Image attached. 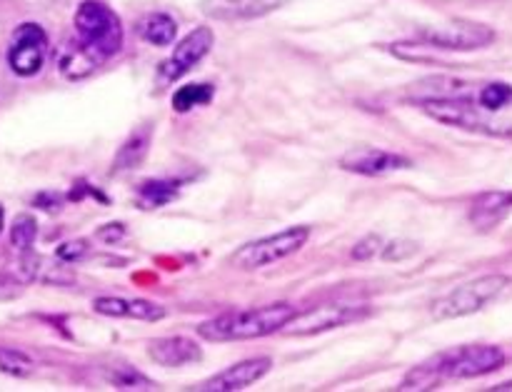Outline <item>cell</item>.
<instances>
[{"label": "cell", "instance_id": "83f0119b", "mask_svg": "<svg viewBox=\"0 0 512 392\" xmlns=\"http://www.w3.org/2000/svg\"><path fill=\"white\" fill-rule=\"evenodd\" d=\"M380 250H383V238H380V235H365L360 243H355L353 258L360 260V263H365V260L375 258Z\"/></svg>", "mask_w": 512, "mask_h": 392}, {"label": "cell", "instance_id": "603a6c76", "mask_svg": "<svg viewBox=\"0 0 512 392\" xmlns=\"http://www.w3.org/2000/svg\"><path fill=\"white\" fill-rule=\"evenodd\" d=\"M103 378L108 380V385L118 390H155V383L150 378H145L143 373L133 368H108L103 370Z\"/></svg>", "mask_w": 512, "mask_h": 392}, {"label": "cell", "instance_id": "4dcf8cb0", "mask_svg": "<svg viewBox=\"0 0 512 392\" xmlns=\"http://www.w3.org/2000/svg\"><path fill=\"white\" fill-rule=\"evenodd\" d=\"M123 235H125V225L123 223H108V225H103L98 233H95V238L103 240V243H108V245H113V243H118Z\"/></svg>", "mask_w": 512, "mask_h": 392}, {"label": "cell", "instance_id": "9c48e42d", "mask_svg": "<svg viewBox=\"0 0 512 392\" xmlns=\"http://www.w3.org/2000/svg\"><path fill=\"white\" fill-rule=\"evenodd\" d=\"M215 43V35L210 28H195L175 45V50L170 53V58H165L158 68V80L160 85H170L178 78H183L185 73L195 68L205 55L210 53Z\"/></svg>", "mask_w": 512, "mask_h": 392}, {"label": "cell", "instance_id": "9a60e30c", "mask_svg": "<svg viewBox=\"0 0 512 392\" xmlns=\"http://www.w3.org/2000/svg\"><path fill=\"white\" fill-rule=\"evenodd\" d=\"M68 263L55 258H43V255L23 253V260L18 263V273L23 283H40V285H55V288H65V285L75 283V273L65 268Z\"/></svg>", "mask_w": 512, "mask_h": 392}, {"label": "cell", "instance_id": "2e32d148", "mask_svg": "<svg viewBox=\"0 0 512 392\" xmlns=\"http://www.w3.org/2000/svg\"><path fill=\"white\" fill-rule=\"evenodd\" d=\"M148 355L160 368H183V365L198 363L203 358V350H200V345L195 340L175 335V338L153 340L148 348Z\"/></svg>", "mask_w": 512, "mask_h": 392}, {"label": "cell", "instance_id": "3957f363", "mask_svg": "<svg viewBox=\"0 0 512 392\" xmlns=\"http://www.w3.org/2000/svg\"><path fill=\"white\" fill-rule=\"evenodd\" d=\"M505 363V353L495 345H463L428 360L430 373L438 383L443 380H470L488 375Z\"/></svg>", "mask_w": 512, "mask_h": 392}, {"label": "cell", "instance_id": "7a4b0ae2", "mask_svg": "<svg viewBox=\"0 0 512 392\" xmlns=\"http://www.w3.org/2000/svg\"><path fill=\"white\" fill-rule=\"evenodd\" d=\"M75 35L80 43L100 60L113 58L123 48V25L120 18L98 0H83L75 10Z\"/></svg>", "mask_w": 512, "mask_h": 392}, {"label": "cell", "instance_id": "484cf974", "mask_svg": "<svg viewBox=\"0 0 512 392\" xmlns=\"http://www.w3.org/2000/svg\"><path fill=\"white\" fill-rule=\"evenodd\" d=\"M33 360L28 355H23L20 350L0 348V370L5 375H13V378H28L33 373Z\"/></svg>", "mask_w": 512, "mask_h": 392}, {"label": "cell", "instance_id": "f1b7e54d", "mask_svg": "<svg viewBox=\"0 0 512 392\" xmlns=\"http://www.w3.org/2000/svg\"><path fill=\"white\" fill-rule=\"evenodd\" d=\"M380 253H383V260L393 263V260H405L410 258V255L418 253V245L410 243V240H393V243L385 245Z\"/></svg>", "mask_w": 512, "mask_h": 392}, {"label": "cell", "instance_id": "277c9868", "mask_svg": "<svg viewBox=\"0 0 512 392\" xmlns=\"http://www.w3.org/2000/svg\"><path fill=\"white\" fill-rule=\"evenodd\" d=\"M508 285H510L508 275H485V278L473 280V283L460 285V288L450 290L448 295L435 300L433 318L455 320V318H465V315L480 313L485 305H490L495 298H500Z\"/></svg>", "mask_w": 512, "mask_h": 392}, {"label": "cell", "instance_id": "8fae6325", "mask_svg": "<svg viewBox=\"0 0 512 392\" xmlns=\"http://www.w3.org/2000/svg\"><path fill=\"white\" fill-rule=\"evenodd\" d=\"M340 168L345 173L378 178V175L395 173V170L413 168V160L385 148H353L340 158Z\"/></svg>", "mask_w": 512, "mask_h": 392}, {"label": "cell", "instance_id": "1f68e13d", "mask_svg": "<svg viewBox=\"0 0 512 392\" xmlns=\"http://www.w3.org/2000/svg\"><path fill=\"white\" fill-rule=\"evenodd\" d=\"M5 228V213H3V205H0V233H3Z\"/></svg>", "mask_w": 512, "mask_h": 392}, {"label": "cell", "instance_id": "52a82bcc", "mask_svg": "<svg viewBox=\"0 0 512 392\" xmlns=\"http://www.w3.org/2000/svg\"><path fill=\"white\" fill-rule=\"evenodd\" d=\"M368 315H370L368 305H323V308L295 313L293 320H290L280 333L298 335V338H303V335L328 333V330L343 328V325L365 320Z\"/></svg>", "mask_w": 512, "mask_h": 392}, {"label": "cell", "instance_id": "6da1fadb", "mask_svg": "<svg viewBox=\"0 0 512 392\" xmlns=\"http://www.w3.org/2000/svg\"><path fill=\"white\" fill-rule=\"evenodd\" d=\"M295 308L288 303L263 305V308L233 310L198 325V335L208 343H238V340H258L265 335L280 333L293 320Z\"/></svg>", "mask_w": 512, "mask_h": 392}, {"label": "cell", "instance_id": "44dd1931", "mask_svg": "<svg viewBox=\"0 0 512 392\" xmlns=\"http://www.w3.org/2000/svg\"><path fill=\"white\" fill-rule=\"evenodd\" d=\"M175 33H178V23L170 18L168 13H153L143 20L140 25V35L148 40L150 45H158V48H165L175 40Z\"/></svg>", "mask_w": 512, "mask_h": 392}, {"label": "cell", "instance_id": "ba28073f", "mask_svg": "<svg viewBox=\"0 0 512 392\" xmlns=\"http://www.w3.org/2000/svg\"><path fill=\"white\" fill-rule=\"evenodd\" d=\"M48 58V35L40 25L23 23L15 28L8 48V65L20 78H33L43 70Z\"/></svg>", "mask_w": 512, "mask_h": 392}, {"label": "cell", "instance_id": "ffe728a7", "mask_svg": "<svg viewBox=\"0 0 512 392\" xmlns=\"http://www.w3.org/2000/svg\"><path fill=\"white\" fill-rule=\"evenodd\" d=\"M178 188L180 183H175V180H148L138 188V200L145 210L163 208L178 198Z\"/></svg>", "mask_w": 512, "mask_h": 392}, {"label": "cell", "instance_id": "4316f807", "mask_svg": "<svg viewBox=\"0 0 512 392\" xmlns=\"http://www.w3.org/2000/svg\"><path fill=\"white\" fill-rule=\"evenodd\" d=\"M88 243L85 240H68V243L60 245L58 250H55V258L63 260V263H80V260L88 255Z\"/></svg>", "mask_w": 512, "mask_h": 392}, {"label": "cell", "instance_id": "7c38bea8", "mask_svg": "<svg viewBox=\"0 0 512 392\" xmlns=\"http://www.w3.org/2000/svg\"><path fill=\"white\" fill-rule=\"evenodd\" d=\"M283 5H288V0H200L203 15L213 20H225V23L265 18Z\"/></svg>", "mask_w": 512, "mask_h": 392}, {"label": "cell", "instance_id": "cb8c5ba5", "mask_svg": "<svg viewBox=\"0 0 512 392\" xmlns=\"http://www.w3.org/2000/svg\"><path fill=\"white\" fill-rule=\"evenodd\" d=\"M35 238H38V223H35L33 215H18L10 228V243H13L15 250L20 253H28L33 250Z\"/></svg>", "mask_w": 512, "mask_h": 392}, {"label": "cell", "instance_id": "7402d4cb", "mask_svg": "<svg viewBox=\"0 0 512 392\" xmlns=\"http://www.w3.org/2000/svg\"><path fill=\"white\" fill-rule=\"evenodd\" d=\"M215 88L208 83H193L185 85V88L175 90L173 95V110L178 113H188V110L198 108V105H208L213 100Z\"/></svg>", "mask_w": 512, "mask_h": 392}, {"label": "cell", "instance_id": "d6986e66", "mask_svg": "<svg viewBox=\"0 0 512 392\" xmlns=\"http://www.w3.org/2000/svg\"><path fill=\"white\" fill-rule=\"evenodd\" d=\"M148 148H150V128L148 125H143V128H138L135 133H130L128 140L118 148V153H115L113 158V173H125V170L138 168V165L143 163Z\"/></svg>", "mask_w": 512, "mask_h": 392}, {"label": "cell", "instance_id": "f546056e", "mask_svg": "<svg viewBox=\"0 0 512 392\" xmlns=\"http://www.w3.org/2000/svg\"><path fill=\"white\" fill-rule=\"evenodd\" d=\"M25 293V283L18 280L15 275L0 273V303H8V300L20 298Z\"/></svg>", "mask_w": 512, "mask_h": 392}, {"label": "cell", "instance_id": "d4e9b609", "mask_svg": "<svg viewBox=\"0 0 512 392\" xmlns=\"http://www.w3.org/2000/svg\"><path fill=\"white\" fill-rule=\"evenodd\" d=\"M480 108L488 110V113H498L505 105L512 103V85L508 83H490L480 90L478 98Z\"/></svg>", "mask_w": 512, "mask_h": 392}, {"label": "cell", "instance_id": "4fadbf2b", "mask_svg": "<svg viewBox=\"0 0 512 392\" xmlns=\"http://www.w3.org/2000/svg\"><path fill=\"white\" fill-rule=\"evenodd\" d=\"M273 368V360L270 358H253V360H243L238 365H230L228 370L223 373L213 375L210 380H205L200 385V390L208 392H235V390H245L250 385H255L258 380H263L265 375L270 373Z\"/></svg>", "mask_w": 512, "mask_h": 392}, {"label": "cell", "instance_id": "5bb4252c", "mask_svg": "<svg viewBox=\"0 0 512 392\" xmlns=\"http://www.w3.org/2000/svg\"><path fill=\"white\" fill-rule=\"evenodd\" d=\"M93 310L105 318H125V320H140V323H158L165 318V308L158 303H150V300L140 298H113V295H105V298L93 300Z\"/></svg>", "mask_w": 512, "mask_h": 392}, {"label": "cell", "instance_id": "30bf717a", "mask_svg": "<svg viewBox=\"0 0 512 392\" xmlns=\"http://www.w3.org/2000/svg\"><path fill=\"white\" fill-rule=\"evenodd\" d=\"M418 40L440 50H478L493 43L495 33L480 23H453L445 28L423 30L418 33Z\"/></svg>", "mask_w": 512, "mask_h": 392}, {"label": "cell", "instance_id": "e0dca14e", "mask_svg": "<svg viewBox=\"0 0 512 392\" xmlns=\"http://www.w3.org/2000/svg\"><path fill=\"white\" fill-rule=\"evenodd\" d=\"M512 210V190H488L470 205V223L480 230H490L503 223Z\"/></svg>", "mask_w": 512, "mask_h": 392}, {"label": "cell", "instance_id": "5b68a950", "mask_svg": "<svg viewBox=\"0 0 512 392\" xmlns=\"http://www.w3.org/2000/svg\"><path fill=\"white\" fill-rule=\"evenodd\" d=\"M308 240H310L308 225L288 228L278 235H268V238L245 243L243 248H238L233 255H230V265H235L238 270H260L265 268V265H273L278 263V260H285L290 258V255H295L305 243H308Z\"/></svg>", "mask_w": 512, "mask_h": 392}, {"label": "cell", "instance_id": "ac0fdd59", "mask_svg": "<svg viewBox=\"0 0 512 392\" xmlns=\"http://www.w3.org/2000/svg\"><path fill=\"white\" fill-rule=\"evenodd\" d=\"M103 60L98 58L95 53H90L78 38L70 40V43L63 45L58 55V70L65 75L68 80H83L88 75H93L95 70L100 68Z\"/></svg>", "mask_w": 512, "mask_h": 392}, {"label": "cell", "instance_id": "8992f818", "mask_svg": "<svg viewBox=\"0 0 512 392\" xmlns=\"http://www.w3.org/2000/svg\"><path fill=\"white\" fill-rule=\"evenodd\" d=\"M420 110L425 115H430L433 120L443 125H453V128L470 130V133H483V135H510L508 125L490 123L488 118H483L478 105L463 95V98H430V100H418Z\"/></svg>", "mask_w": 512, "mask_h": 392}]
</instances>
